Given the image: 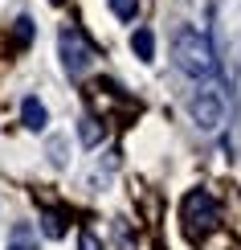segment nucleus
Here are the masks:
<instances>
[{"label": "nucleus", "instance_id": "39448f33", "mask_svg": "<svg viewBox=\"0 0 241 250\" xmlns=\"http://www.w3.org/2000/svg\"><path fill=\"white\" fill-rule=\"evenodd\" d=\"M20 123H25L29 131H45L49 127V111H45V103L41 99H20Z\"/></svg>", "mask_w": 241, "mask_h": 250}, {"label": "nucleus", "instance_id": "ddd939ff", "mask_svg": "<svg viewBox=\"0 0 241 250\" xmlns=\"http://www.w3.org/2000/svg\"><path fill=\"white\" fill-rule=\"evenodd\" d=\"M54 4H61V0H54Z\"/></svg>", "mask_w": 241, "mask_h": 250}, {"label": "nucleus", "instance_id": "f8f14e48", "mask_svg": "<svg viewBox=\"0 0 241 250\" xmlns=\"http://www.w3.org/2000/svg\"><path fill=\"white\" fill-rule=\"evenodd\" d=\"M29 37H33V21L20 17V21H17V45H29Z\"/></svg>", "mask_w": 241, "mask_h": 250}, {"label": "nucleus", "instance_id": "20e7f679", "mask_svg": "<svg viewBox=\"0 0 241 250\" xmlns=\"http://www.w3.org/2000/svg\"><path fill=\"white\" fill-rule=\"evenodd\" d=\"M57 45H61V66L70 70V78H82V74L90 70V62H94V49H90V41L82 37L74 25H70V29H61Z\"/></svg>", "mask_w": 241, "mask_h": 250}, {"label": "nucleus", "instance_id": "7ed1b4c3", "mask_svg": "<svg viewBox=\"0 0 241 250\" xmlns=\"http://www.w3.org/2000/svg\"><path fill=\"white\" fill-rule=\"evenodd\" d=\"M188 111H192V119H196V127L201 131H217L225 123V111H229V99H225V90L217 86H201L192 95V103H188Z\"/></svg>", "mask_w": 241, "mask_h": 250}, {"label": "nucleus", "instance_id": "f03ea898", "mask_svg": "<svg viewBox=\"0 0 241 250\" xmlns=\"http://www.w3.org/2000/svg\"><path fill=\"white\" fill-rule=\"evenodd\" d=\"M180 217H184L188 238H204L208 230H217V222H221L217 197L208 193V189H192V193L184 197V205H180Z\"/></svg>", "mask_w": 241, "mask_h": 250}, {"label": "nucleus", "instance_id": "0eeeda50", "mask_svg": "<svg viewBox=\"0 0 241 250\" xmlns=\"http://www.w3.org/2000/svg\"><path fill=\"white\" fill-rule=\"evenodd\" d=\"M8 250H37V230L29 222H13V230H8Z\"/></svg>", "mask_w": 241, "mask_h": 250}, {"label": "nucleus", "instance_id": "1a4fd4ad", "mask_svg": "<svg viewBox=\"0 0 241 250\" xmlns=\"http://www.w3.org/2000/svg\"><path fill=\"white\" fill-rule=\"evenodd\" d=\"M107 4H111V13L119 21H135L139 17V0H107Z\"/></svg>", "mask_w": 241, "mask_h": 250}, {"label": "nucleus", "instance_id": "423d86ee", "mask_svg": "<svg viewBox=\"0 0 241 250\" xmlns=\"http://www.w3.org/2000/svg\"><path fill=\"white\" fill-rule=\"evenodd\" d=\"M131 49H135V58H139V62H155V33H151L148 25H139L131 33Z\"/></svg>", "mask_w": 241, "mask_h": 250}, {"label": "nucleus", "instance_id": "f257e3e1", "mask_svg": "<svg viewBox=\"0 0 241 250\" xmlns=\"http://www.w3.org/2000/svg\"><path fill=\"white\" fill-rule=\"evenodd\" d=\"M172 58H176V70L188 78H208L217 74V54H213V41H208V33H201V29L184 25L180 33L172 37Z\"/></svg>", "mask_w": 241, "mask_h": 250}, {"label": "nucleus", "instance_id": "9b49d317", "mask_svg": "<svg viewBox=\"0 0 241 250\" xmlns=\"http://www.w3.org/2000/svg\"><path fill=\"white\" fill-rule=\"evenodd\" d=\"M78 250H107V246L98 242V234H94V230H82L78 234Z\"/></svg>", "mask_w": 241, "mask_h": 250}, {"label": "nucleus", "instance_id": "6e6552de", "mask_svg": "<svg viewBox=\"0 0 241 250\" xmlns=\"http://www.w3.org/2000/svg\"><path fill=\"white\" fill-rule=\"evenodd\" d=\"M102 135H107V127H102L94 115H86V119H78V140L86 144V148H98L102 144Z\"/></svg>", "mask_w": 241, "mask_h": 250}, {"label": "nucleus", "instance_id": "9d476101", "mask_svg": "<svg viewBox=\"0 0 241 250\" xmlns=\"http://www.w3.org/2000/svg\"><path fill=\"white\" fill-rule=\"evenodd\" d=\"M41 226H45L49 238H61V234H66V217H61L57 209H45V222H41Z\"/></svg>", "mask_w": 241, "mask_h": 250}]
</instances>
